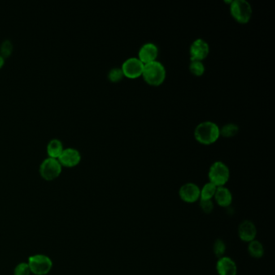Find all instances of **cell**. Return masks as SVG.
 Returning <instances> with one entry per match:
<instances>
[{"mask_svg": "<svg viewBox=\"0 0 275 275\" xmlns=\"http://www.w3.org/2000/svg\"><path fill=\"white\" fill-rule=\"evenodd\" d=\"M194 137L201 145H212L220 137V127L215 122L210 120L201 122L194 128Z\"/></svg>", "mask_w": 275, "mask_h": 275, "instance_id": "1", "label": "cell"}, {"mask_svg": "<svg viewBox=\"0 0 275 275\" xmlns=\"http://www.w3.org/2000/svg\"><path fill=\"white\" fill-rule=\"evenodd\" d=\"M145 83L152 87H159L167 79V69L159 61L145 64L142 76Z\"/></svg>", "mask_w": 275, "mask_h": 275, "instance_id": "2", "label": "cell"}, {"mask_svg": "<svg viewBox=\"0 0 275 275\" xmlns=\"http://www.w3.org/2000/svg\"><path fill=\"white\" fill-rule=\"evenodd\" d=\"M208 179L210 183L217 187L225 186L230 179V170L224 162L216 161L210 167Z\"/></svg>", "mask_w": 275, "mask_h": 275, "instance_id": "3", "label": "cell"}, {"mask_svg": "<svg viewBox=\"0 0 275 275\" xmlns=\"http://www.w3.org/2000/svg\"><path fill=\"white\" fill-rule=\"evenodd\" d=\"M231 15L239 24H247L253 15L251 4L246 0H232L230 5Z\"/></svg>", "mask_w": 275, "mask_h": 275, "instance_id": "4", "label": "cell"}, {"mask_svg": "<svg viewBox=\"0 0 275 275\" xmlns=\"http://www.w3.org/2000/svg\"><path fill=\"white\" fill-rule=\"evenodd\" d=\"M39 171L44 180L52 181L60 176L62 166L58 158L48 157L41 162Z\"/></svg>", "mask_w": 275, "mask_h": 275, "instance_id": "5", "label": "cell"}, {"mask_svg": "<svg viewBox=\"0 0 275 275\" xmlns=\"http://www.w3.org/2000/svg\"><path fill=\"white\" fill-rule=\"evenodd\" d=\"M28 266L31 272L35 275H46L53 268V262L44 254H36L28 259Z\"/></svg>", "mask_w": 275, "mask_h": 275, "instance_id": "6", "label": "cell"}, {"mask_svg": "<svg viewBox=\"0 0 275 275\" xmlns=\"http://www.w3.org/2000/svg\"><path fill=\"white\" fill-rule=\"evenodd\" d=\"M145 65L139 60L137 57L128 58L123 62L121 68L124 78L129 79H137L142 76Z\"/></svg>", "mask_w": 275, "mask_h": 275, "instance_id": "7", "label": "cell"}, {"mask_svg": "<svg viewBox=\"0 0 275 275\" xmlns=\"http://www.w3.org/2000/svg\"><path fill=\"white\" fill-rule=\"evenodd\" d=\"M189 53H190V61L203 62L209 54V45L203 39H195L190 45Z\"/></svg>", "mask_w": 275, "mask_h": 275, "instance_id": "8", "label": "cell"}, {"mask_svg": "<svg viewBox=\"0 0 275 275\" xmlns=\"http://www.w3.org/2000/svg\"><path fill=\"white\" fill-rule=\"evenodd\" d=\"M58 159L62 167H76L79 164V162H81V153L75 148H64Z\"/></svg>", "mask_w": 275, "mask_h": 275, "instance_id": "9", "label": "cell"}, {"mask_svg": "<svg viewBox=\"0 0 275 275\" xmlns=\"http://www.w3.org/2000/svg\"><path fill=\"white\" fill-rule=\"evenodd\" d=\"M180 198L187 203H195L200 198V188L193 183H187L182 185L179 190Z\"/></svg>", "mask_w": 275, "mask_h": 275, "instance_id": "10", "label": "cell"}, {"mask_svg": "<svg viewBox=\"0 0 275 275\" xmlns=\"http://www.w3.org/2000/svg\"><path fill=\"white\" fill-rule=\"evenodd\" d=\"M159 49L158 45L153 42L145 43L138 51L137 58L144 65L158 60Z\"/></svg>", "mask_w": 275, "mask_h": 275, "instance_id": "11", "label": "cell"}, {"mask_svg": "<svg viewBox=\"0 0 275 275\" xmlns=\"http://www.w3.org/2000/svg\"><path fill=\"white\" fill-rule=\"evenodd\" d=\"M257 231L256 226L253 222L250 220H245L241 222L238 228V235L240 239L245 242H251L256 238Z\"/></svg>", "mask_w": 275, "mask_h": 275, "instance_id": "12", "label": "cell"}, {"mask_svg": "<svg viewBox=\"0 0 275 275\" xmlns=\"http://www.w3.org/2000/svg\"><path fill=\"white\" fill-rule=\"evenodd\" d=\"M216 271L219 275H237V264L232 258L222 257L216 263Z\"/></svg>", "mask_w": 275, "mask_h": 275, "instance_id": "13", "label": "cell"}, {"mask_svg": "<svg viewBox=\"0 0 275 275\" xmlns=\"http://www.w3.org/2000/svg\"><path fill=\"white\" fill-rule=\"evenodd\" d=\"M214 198L217 204L222 207H229L233 203V194L230 190L225 186L217 187Z\"/></svg>", "mask_w": 275, "mask_h": 275, "instance_id": "14", "label": "cell"}, {"mask_svg": "<svg viewBox=\"0 0 275 275\" xmlns=\"http://www.w3.org/2000/svg\"><path fill=\"white\" fill-rule=\"evenodd\" d=\"M46 150L49 157L58 158L62 150H64V146L60 139L53 138L48 142Z\"/></svg>", "mask_w": 275, "mask_h": 275, "instance_id": "15", "label": "cell"}, {"mask_svg": "<svg viewBox=\"0 0 275 275\" xmlns=\"http://www.w3.org/2000/svg\"><path fill=\"white\" fill-rule=\"evenodd\" d=\"M248 252H249V254L252 258H263L265 253L264 246H263V244L261 243L260 241L254 240V241L249 243Z\"/></svg>", "mask_w": 275, "mask_h": 275, "instance_id": "16", "label": "cell"}, {"mask_svg": "<svg viewBox=\"0 0 275 275\" xmlns=\"http://www.w3.org/2000/svg\"><path fill=\"white\" fill-rule=\"evenodd\" d=\"M239 132V126L234 123H228L220 128V137L224 138H231L237 136Z\"/></svg>", "mask_w": 275, "mask_h": 275, "instance_id": "17", "label": "cell"}, {"mask_svg": "<svg viewBox=\"0 0 275 275\" xmlns=\"http://www.w3.org/2000/svg\"><path fill=\"white\" fill-rule=\"evenodd\" d=\"M217 186L210 182L207 183L200 189V198L202 200H211L215 196Z\"/></svg>", "mask_w": 275, "mask_h": 275, "instance_id": "18", "label": "cell"}, {"mask_svg": "<svg viewBox=\"0 0 275 275\" xmlns=\"http://www.w3.org/2000/svg\"><path fill=\"white\" fill-rule=\"evenodd\" d=\"M204 64L201 61H190L189 64V71L191 73L192 75L197 77H200L205 73Z\"/></svg>", "mask_w": 275, "mask_h": 275, "instance_id": "19", "label": "cell"}, {"mask_svg": "<svg viewBox=\"0 0 275 275\" xmlns=\"http://www.w3.org/2000/svg\"><path fill=\"white\" fill-rule=\"evenodd\" d=\"M124 78V73L122 71L120 67L111 68L107 74V79H108L109 81L114 83V84L122 81Z\"/></svg>", "mask_w": 275, "mask_h": 275, "instance_id": "20", "label": "cell"}, {"mask_svg": "<svg viewBox=\"0 0 275 275\" xmlns=\"http://www.w3.org/2000/svg\"><path fill=\"white\" fill-rule=\"evenodd\" d=\"M13 49L14 46L11 40L4 39L0 45V54L4 58H8L12 54Z\"/></svg>", "mask_w": 275, "mask_h": 275, "instance_id": "21", "label": "cell"}, {"mask_svg": "<svg viewBox=\"0 0 275 275\" xmlns=\"http://www.w3.org/2000/svg\"><path fill=\"white\" fill-rule=\"evenodd\" d=\"M213 252L216 258H220L224 257L226 252V245L224 241L220 239L216 240L213 245Z\"/></svg>", "mask_w": 275, "mask_h": 275, "instance_id": "22", "label": "cell"}, {"mask_svg": "<svg viewBox=\"0 0 275 275\" xmlns=\"http://www.w3.org/2000/svg\"><path fill=\"white\" fill-rule=\"evenodd\" d=\"M31 274L30 267L26 263H19L14 271V275H30Z\"/></svg>", "mask_w": 275, "mask_h": 275, "instance_id": "23", "label": "cell"}, {"mask_svg": "<svg viewBox=\"0 0 275 275\" xmlns=\"http://www.w3.org/2000/svg\"><path fill=\"white\" fill-rule=\"evenodd\" d=\"M199 207L203 212L210 214L214 210V203L212 200H202L199 199Z\"/></svg>", "mask_w": 275, "mask_h": 275, "instance_id": "24", "label": "cell"}, {"mask_svg": "<svg viewBox=\"0 0 275 275\" xmlns=\"http://www.w3.org/2000/svg\"><path fill=\"white\" fill-rule=\"evenodd\" d=\"M5 63V58L0 54V69L2 68Z\"/></svg>", "mask_w": 275, "mask_h": 275, "instance_id": "25", "label": "cell"}]
</instances>
